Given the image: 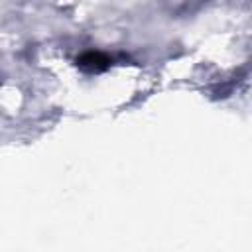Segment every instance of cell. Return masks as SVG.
<instances>
[{"instance_id": "6da1fadb", "label": "cell", "mask_w": 252, "mask_h": 252, "mask_svg": "<svg viewBox=\"0 0 252 252\" xmlns=\"http://www.w3.org/2000/svg\"><path fill=\"white\" fill-rule=\"evenodd\" d=\"M108 57L106 55H102V53H94V51H89V53H85V55H81L79 59H77V65L81 67V69H85V71H102V69H106L108 67Z\"/></svg>"}]
</instances>
